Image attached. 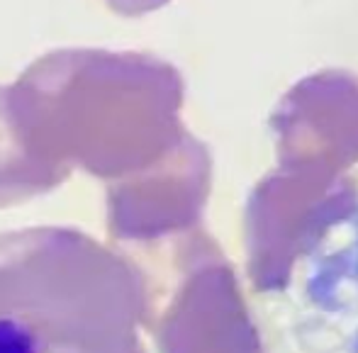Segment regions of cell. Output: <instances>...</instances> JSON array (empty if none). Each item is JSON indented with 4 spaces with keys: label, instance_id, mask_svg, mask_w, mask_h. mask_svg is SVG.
Instances as JSON below:
<instances>
[{
    "label": "cell",
    "instance_id": "obj_1",
    "mask_svg": "<svg viewBox=\"0 0 358 353\" xmlns=\"http://www.w3.org/2000/svg\"><path fill=\"white\" fill-rule=\"evenodd\" d=\"M144 278L73 226L0 234V353H146Z\"/></svg>",
    "mask_w": 358,
    "mask_h": 353
},
{
    "label": "cell",
    "instance_id": "obj_2",
    "mask_svg": "<svg viewBox=\"0 0 358 353\" xmlns=\"http://www.w3.org/2000/svg\"><path fill=\"white\" fill-rule=\"evenodd\" d=\"M47 122H64L88 159L113 161L137 141H154L180 100L176 71L137 54L62 52L29 73Z\"/></svg>",
    "mask_w": 358,
    "mask_h": 353
},
{
    "label": "cell",
    "instance_id": "obj_3",
    "mask_svg": "<svg viewBox=\"0 0 358 353\" xmlns=\"http://www.w3.org/2000/svg\"><path fill=\"white\" fill-rule=\"evenodd\" d=\"M283 168L334 173L358 161V78L324 71L300 80L273 115Z\"/></svg>",
    "mask_w": 358,
    "mask_h": 353
},
{
    "label": "cell",
    "instance_id": "obj_4",
    "mask_svg": "<svg viewBox=\"0 0 358 353\" xmlns=\"http://www.w3.org/2000/svg\"><path fill=\"white\" fill-rule=\"evenodd\" d=\"M339 219H344L346 239L315 259L307 295L322 312L344 319L349 353H358V205H351Z\"/></svg>",
    "mask_w": 358,
    "mask_h": 353
},
{
    "label": "cell",
    "instance_id": "obj_5",
    "mask_svg": "<svg viewBox=\"0 0 358 353\" xmlns=\"http://www.w3.org/2000/svg\"><path fill=\"white\" fill-rule=\"evenodd\" d=\"M110 5V10L120 15H127V17H137V15L154 13V10L169 5L171 0H105Z\"/></svg>",
    "mask_w": 358,
    "mask_h": 353
}]
</instances>
